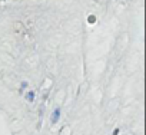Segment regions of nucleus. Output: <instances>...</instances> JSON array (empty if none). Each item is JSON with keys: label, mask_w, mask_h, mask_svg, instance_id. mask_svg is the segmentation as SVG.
Instances as JSON below:
<instances>
[{"label": "nucleus", "mask_w": 146, "mask_h": 135, "mask_svg": "<svg viewBox=\"0 0 146 135\" xmlns=\"http://www.w3.org/2000/svg\"><path fill=\"white\" fill-rule=\"evenodd\" d=\"M59 119H60V109L57 108V109H54V111H53L50 121H52V124H57V122H59Z\"/></svg>", "instance_id": "1"}, {"label": "nucleus", "mask_w": 146, "mask_h": 135, "mask_svg": "<svg viewBox=\"0 0 146 135\" xmlns=\"http://www.w3.org/2000/svg\"><path fill=\"white\" fill-rule=\"evenodd\" d=\"M26 99H27L29 102H33V99H35V92H33V91H29V92L26 94Z\"/></svg>", "instance_id": "2"}, {"label": "nucleus", "mask_w": 146, "mask_h": 135, "mask_svg": "<svg viewBox=\"0 0 146 135\" xmlns=\"http://www.w3.org/2000/svg\"><path fill=\"white\" fill-rule=\"evenodd\" d=\"M119 134V129H115V132H113V135H117Z\"/></svg>", "instance_id": "3"}]
</instances>
